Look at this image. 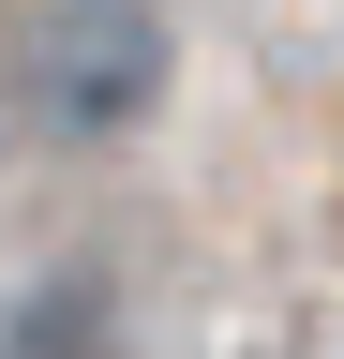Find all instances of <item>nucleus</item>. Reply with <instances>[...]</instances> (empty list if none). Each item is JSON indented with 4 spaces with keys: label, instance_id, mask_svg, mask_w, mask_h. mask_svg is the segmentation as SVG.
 I'll use <instances>...</instances> for the list:
<instances>
[{
    "label": "nucleus",
    "instance_id": "1",
    "mask_svg": "<svg viewBox=\"0 0 344 359\" xmlns=\"http://www.w3.org/2000/svg\"><path fill=\"white\" fill-rule=\"evenodd\" d=\"M165 75H180V30L165 0H30L15 45H0V105H15L46 150H120Z\"/></svg>",
    "mask_w": 344,
    "mask_h": 359
},
{
    "label": "nucleus",
    "instance_id": "2",
    "mask_svg": "<svg viewBox=\"0 0 344 359\" xmlns=\"http://www.w3.org/2000/svg\"><path fill=\"white\" fill-rule=\"evenodd\" d=\"M0 359H120V299H105V269H46V285L0 314Z\"/></svg>",
    "mask_w": 344,
    "mask_h": 359
}]
</instances>
